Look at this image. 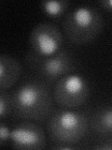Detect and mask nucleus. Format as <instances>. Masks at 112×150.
Here are the masks:
<instances>
[{"mask_svg":"<svg viewBox=\"0 0 112 150\" xmlns=\"http://www.w3.org/2000/svg\"><path fill=\"white\" fill-rule=\"evenodd\" d=\"M11 94L13 112L20 118L42 122L52 114L55 101L50 87L44 82L29 80Z\"/></svg>","mask_w":112,"mask_h":150,"instance_id":"f257e3e1","label":"nucleus"},{"mask_svg":"<svg viewBox=\"0 0 112 150\" xmlns=\"http://www.w3.org/2000/svg\"><path fill=\"white\" fill-rule=\"evenodd\" d=\"M89 129L88 116L73 109L54 110L47 119V132L54 144H76L85 137Z\"/></svg>","mask_w":112,"mask_h":150,"instance_id":"f03ea898","label":"nucleus"},{"mask_svg":"<svg viewBox=\"0 0 112 150\" xmlns=\"http://www.w3.org/2000/svg\"><path fill=\"white\" fill-rule=\"evenodd\" d=\"M104 21L97 9L81 6L66 13L63 22L65 37L74 44L83 45L92 41L100 34Z\"/></svg>","mask_w":112,"mask_h":150,"instance_id":"7ed1b4c3","label":"nucleus"},{"mask_svg":"<svg viewBox=\"0 0 112 150\" xmlns=\"http://www.w3.org/2000/svg\"><path fill=\"white\" fill-rule=\"evenodd\" d=\"M25 61L33 72L49 83H55L65 75L73 73L77 67L76 59L64 48L50 56H40L30 51Z\"/></svg>","mask_w":112,"mask_h":150,"instance_id":"20e7f679","label":"nucleus"},{"mask_svg":"<svg viewBox=\"0 0 112 150\" xmlns=\"http://www.w3.org/2000/svg\"><path fill=\"white\" fill-rule=\"evenodd\" d=\"M91 93L88 80L80 74L70 73L54 83V101L62 108L75 109L83 105Z\"/></svg>","mask_w":112,"mask_h":150,"instance_id":"39448f33","label":"nucleus"},{"mask_svg":"<svg viewBox=\"0 0 112 150\" xmlns=\"http://www.w3.org/2000/svg\"><path fill=\"white\" fill-rule=\"evenodd\" d=\"M64 38L59 28L50 23H40L33 28L29 44L33 53L40 56H50L63 49Z\"/></svg>","mask_w":112,"mask_h":150,"instance_id":"423d86ee","label":"nucleus"},{"mask_svg":"<svg viewBox=\"0 0 112 150\" xmlns=\"http://www.w3.org/2000/svg\"><path fill=\"white\" fill-rule=\"evenodd\" d=\"M10 142L13 148L20 150L43 149L47 138L44 129L34 121L27 120L11 129Z\"/></svg>","mask_w":112,"mask_h":150,"instance_id":"0eeeda50","label":"nucleus"},{"mask_svg":"<svg viewBox=\"0 0 112 150\" xmlns=\"http://www.w3.org/2000/svg\"><path fill=\"white\" fill-rule=\"evenodd\" d=\"M22 75V66L8 54L0 55V89L8 90L15 84Z\"/></svg>","mask_w":112,"mask_h":150,"instance_id":"6e6552de","label":"nucleus"},{"mask_svg":"<svg viewBox=\"0 0 112 150\" xmlns=\"http://www.w3.org/2000/svg\"><path fill=\"white\" fill-rule=\"evenodd\" d=\"M93 133L103 138L112 136V107L100 106L93 111L89 119Z\"/></svg>","mask_w":112,"mask_h":150,"instance_id":"1a4fd4ad","label":"nucleus"},{"mask_svg":"<svg viewBox=\"0 0 112 150\" xmlns=\"http://www.w3.org/2000/svg\"><path fill=\"white\" fill-rule=\"evenodd\" d=\"M40 9L47 17L57 19L66 13L70 6V2L66 0H52V1H42Z\"/></svg>","mask_w":112,"mask_h":150,"instance_id":"9d476101","label":"nucleus"},{"mask_svg":"<svg viewBox=\"0 0 112 150\" xmlns=\"http://www.w3.org/2000/svg\"><path fill=\"white\" fill-rule=\"evenodd\" d=\"M13 112L12 94L0 89V117L4 119Z\"/></svg>","mask_w":112,"mask_h":150,"instance_id":"9b49d317","label":"nucleus"},{"mask_svg":"<svg viewBox=\"0 0 112 150\" xmlns=\"http://www.w3.org/2000/svg\"><path fill=\"white\" fill-rule=\"evenodd\" d=\"M10 135L11 129L2 119L0 123V145L3 146L5 144H7L8 141H10Z\"/></svg>","mask_w":112,"mask_h":150,"instance_id":"f8f14e48","label":"nucleus"},{"mask_svg":"<svg viewBox=\"0 0 112 150\" xmlns=\"http://www.w3.org/2000/svg\"><path fill=\"white\" fill-rule=\"evenodd\" d=\"M92 149L96 150H112V136L110 137H106L99 143L96 144Z\"/></svg>","mask_w":112,"mask_h":150,"instance_id":"ddd939ff","label":"nucleus"},{"mask_svg":"<svg viewBox=\"0 0 112 150\" xmlns=\"http://www.w3.org/2000/svg\"><path fill=\"white\" fill-rule=\"evenodd\" d=\"M52 149H57V150H71L76 148L75 144H54L52 146H51Z\"/></svg>","mask_w":112,"mask_h":150,"instance_id":"4468645a","label":"nucleus"},{"mask_svg":"<svg viewBox=\"0 0 112 150\" xmlns=\"http://www.w3.org/2000/svg\"><path fill=\"white\" fill-rule=\"evenodd\" d=\"M99 5L106 11H112V0H102L99 2Z\"/></svg>","mask_w":112,"mask_h":150,"instance_id":"2eb2a0df","label":"nucleus"}]
</instances>
